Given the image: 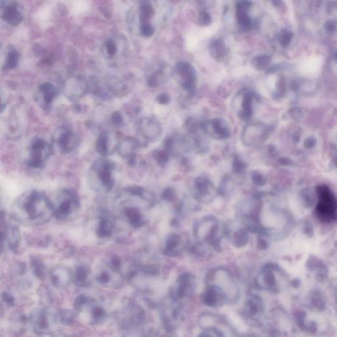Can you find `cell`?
I'll use <instances>...</instances> for the list:
<instances>
[{"mask_svg":"<svg viewBox=\"0 0 337 337\" xmlns=\"http://www.w3.org/2000/svg\"><path fill=\"white\" fill-rule=\"evenodd\" d=\"M21 209L29 220L36 221L48 214H54L53 205L43 193L30 192L21 200Z\"/></svg>","mask_w":337,"mask_h":337,"instance_id":"1","label":"cell"},{"mask_svg":"<svg viewBox=\"0 0 337 337\" xmlns=\"http://www.w3.org/2000/svg\"><path fill=\"white\" fill-rule=\"evenodd\" d=\"M317 203L315 214L321 222L331 224L337 221V200L335 194L328 186L319 185L316 189Z\"/></svg>","mask_w":337,"mask_h":337,"instance_id":"2","label":"cell"},{"mask_svg":"<svg viewBox=\"0 0 337 337\" xmlns=\"http://www.w3.org/2000/svg\"><path fill=\"white\" fill-rule=\"evenodd\" d=\"M220 222L215 217H204L195 224L194 234L199 243H207L215 250H220Z\"/></svg>","mask_w":337,"mask_h":337,"instance_id":"3","label":"cell"},{"mask_svg":"<svg viewBox=\"0 0 337 337\" xmlns=\"http://www.w3.org/2000/svg\"><path fill=\"white\" fill-rule=\"evenodd\" d=\"M206 283L218 286L225 294L228 302L237 301L239 297V289L232 276L225 269H212L207 274Z\"/></svg>","mask_w":337,"mask_h":337,"instance_id":"4","label":"cell"},{"mask_svg":"<svg viewBox=\"0 0 337 337\" xmlns=\"http://www.w3.org/2000/svg\"><path fill=\"white\" fill-rule=\"evenodd\" d=\"M283 273L278 265L268 263L261 269L257 275L255 283L260 289L278 293L281 287L280 276Z\"/></svg>","mask_w":337,"mask_h":337,"instance_id":"5","label":"cell"},{"mask_svg":"<svg viewBox=\"0 0 337 337\" xmlns=\"http://www.w3.org/2000/svg\"><path fill=\"white\" fill-rule=\"evenodd\" d=\"M198 322L204 330L200 336L224 337L226 331L232 333V328L225 319L212 313H202L199 315Z\"/></svg>","mask_w":337,"mask_h":337,"instance_id":"6","label":"cell"},{"mask_svg":"<svg viewBox=\"0 0 337 337\" xmlns=\"http://www.w3.org/2000/svg\"><path fill=\"white\" fill-rule=\"evenodd\" d=\"M52 154V148L45 140L37 139L32 141L29 147L27 164L34 169L45 166Z\"/></svg>","mask_w":337,"mask_h":337,"instance_id":"7","label":"cell"},{"mask_svg":"<svg viewBox=\"0 0 337 337\" xmlns=\"http://www.w3.org/2000/svg\"><path fill=\"white\" fill-rule=\"evenodd\" d=\"M196 278L189 273L181 274L170 290V298L179 302L193 295L196 290Z\"/></svg>","mask_w":337,"mask_h":337,"instance_id":"8","label":"cell"},{"mask_svg":"<svg viewBox=\"0 0 337 337\" xmlns=\"http://www.w3.org/2000/svg\"><path fill=\"white\" fill-rule=\"evenodd\" d=\"M78 206V201L74 195L65 191L61 195L57 206L54 208V214L59 220H65L71 216Z\"/></svg>","mask_w":337,"mask_h":337,"instance_id":"9","label":"cell"},{"mask_svg":"<svg viewBox=\"0 0 337 337\" xmlns=\"http://www.w3.org/2000/svg\"><path fill=\"white\" fill-rule=\"evenodd\" d=\"M201 300L204 305L211 308L221 307L228 302L224 292L212 284H206V288L201 295Z\"/></svg>","mask_w":337,"mask_h":337,"instance_id":"10","label":"cell"},{"mask_svg":"<svg viewBox=\"0 0 337 337\" xmlns=\"http://www.w3.org/2000/svg\"><path fill=\"white\" fill-rule=\"evenodd\" d=\"M57 96V88L51 83H44L38 86L36 90V102L42 109L48 110Z\"/></svg>","mask_w":337,"mask_h":337,"instance_id":"11","label":"cell"},{"mask_svg":"<svg viewBox=\"0 0 337 337\" xmlns=\"http://www.w3.org/2000/svg\"><path fill=\"white\" fill-rule=\"evenodd\" d=\"M265 311V304L261 298L255 294L248 296L244 307V313L248 318L258 321L264 315Z\"/></svg>","mask_w":337,"mask_h":337,"instance_id":"12","label":"cell"},{"mask_svg":"<svg viewBox=\"0 0 337 337\" xmlns=\"http://www.w3.org/2000/svg\"><path fill=\"white\" fill-rule=\"evenodd\" d=\"M195 191L196 199L200 202L210 203L216 197L214 185L207 178L199 177L196 180Z\"/></svg>","mask_w":337,"mask_h":337,"instance_id":"13","label":"cell"},{"mask_svg":"<svg viewBox=\"0 0 337 337\" xmlns=\"http://www.w3.org/2000/svg\"><path fill=\"white\" fill-rule=\"evenodd\" d=\"M204 130L209 136L216 140H224L228 138L230 135L227 123L220 118L209 121L204 125Z\"/></svg>","mask_w":337,"mask_h":337,"instance_id":"14","label":"cell"},{"mask_svg":"<svg viewBox=\"0 0 337 337\" xmlns=\"http://www.w3.org/2000/svg\"><path fill=\"white\" fill-rule=\"evenodd\" d=\"M253 96L249 91H242L237 94L238 114L242 119L249 120L253 116Z\"/></svg>","mask_w":337,"mask_h":337,"instance_id":"15","label":"cell"},{"mask_svg":"<svg viewBox=\"0 0 337 337\" xmlns=\"http://www.w3.org/2000/svg\"><path fill=\"white\" fill-rule=\"evenodd\" d=\"M266 129L260 124L248 125L243 133V140L246 145H253L264 138Z\"/></svg>","mask_w":337,"mask_h":337,"instance_id":"16","label":"cell"},{"mask_svg":"<svg viewBox=\"0 0 337 337\" xmlns=\"http://www.w3.org/2000/svg\"><path fill=\"white\" fill-rule=\"evenodd\" d=\"M251 3L247 0L239 1L237 3L236 9H237V17L240 28L242 31L247 32L252 28V19L249 17L248 12L251 7Z\"/></svg>","mask_w":337,"mask_h":337,"instance_id":"17","label":"cell"},{"mask_svg":"<svg viewBox=\"0 0 337 337\" xmlns=\"http://www.w3.org/2000/svg\"><path fill=\"white\" fill-rule=\"evenodd\" d=\"M2 19L12 26H17L22 22L23 16L19 10L17 2L9 1L5 3L3 6Z\"/></svg>","mask_w":337,"mask_h":337,"instance_id":"18","label":"cell"},{"mask_svg":"<svg viewBox=\"0 0 337 337\" xmlns=\"http://www.w3.org/2000/svg\"><path fill=\"white\" fill-rule=\"evenodd\" d=\"M54 140L60 150L64 152L71 150L74 146V137L66 129H57L54 134Z\"/></svg>","mask_w":337,"mask_h":337,"instance_id":"19","label":"cell"},{"mask_svg":"<svg viewBox=\"0 0 337 337\" xmlns=\"http://www.w3.org/2000/svg\"><path fill=\"white\" fill-rule=\"evenodd\" d=\"M32 323L35 332L45 334L50 332V321L47 311H37L32 316Z\"/></svg>","mask_w":337,"mask_h":337,"instance_id":"20","label":"cell"},{"mask_svg":"<svg viewBox=\"0 0 337 337\" xmlns=\"http://www.w3.org/2000/svg\"><path fill=\"white\" fill-rule=\"evenodd\" d=\"M72 276L68 268L59 266L52 271L51 280L52 283L56 286H65L70 282Z\"/></svg>","mask_w":337,"mask_h":337,"instance_id":"21","label":"cell"},{"mask_svg":"<svg viewBox=\"0 0 337 337\" xmlns=\"http://www.w3.org/2000/svg\"><path fill=\"white\" fill-rule=\"evenodd\" d=\"M178 70L183 77L186 88L192 90L197 83V75L193 66L187 63H181L178 66Z\"/></svg>","mask_w":337,"mask_h":337,"instance_id":"22","label":"cell"},{"mask_svg":"<svg viewBox=\"0 0 337 337\" xmlns=\"http://www.w3.org/2000/svg\"><path fill=\"white\" fill-rule=\"evenodd\" d=\"M182 239L177 234H171L166 239L164 253L168 256H177L181 251Z\"/></svg>","mask_w":337,"mask_h":337,"instance_id":"23","label":"cell"},{"mask_svg":"<svg viewBox=\"0 0 337 337\" xmlns=\"http://www.w3.org/2000/svg\"><path fill=\"white\" fill-rule=\"evenodd\" d=\"M124 214L129 221V224L135 228L141 227L145 224V218L138 208L127 207L124 210Z\"/></svg>","mask_w":337,"mask_h":337,"instance_id":"24","label":"cell"},{"mask_svg":"<svg viewBox=\"0 0 337 337\" xmlns=\"http://www.w3.org/2000/svg\"><path fill=\"white\" fill-rule=\"evenodd\" d=\"M75 283L81 287L87 286L91 283V274L90 270L86 267L79 266L73 275Z\"/></svg>","mask_w":337,"mask_h":337,"instance_id":"25","label":"cell"},{"mask_svg":"<svg viewBox=\"0 0 337 337\" xmlns=\"http://www.w3.org/2000/svg\"><path fill=\"white\" fill-rule=\"evenodd\" d=\"M308 268L316 273L317 278L319 281L324 280L327 274L326 265L316 257H311L307 263Z\"/></svg>","mask_w":337,"mask_h":337,"instance_id":"26","label":"cell"},{"mask_svg":"<svg viewBox=\"0 0 337 337\" xmlns=\"http://www.w3.org/2000/svg\"><path fill=\"white\" fill-rule=\"evenodd\" d=\"M211 56L218 61L224 59L227 54V49L225 44L221 40H215L211 42L210 46Z\"/></svg>","mask_w":337,"mask_h":337,"instance_id":"27","label":"cell"},{"mask_svg":"<svg viewBox=\"0 0 337 337\" xmlns=\"http://www.w3.org/2000/svg\"><path fill=\"white\" fill-rule=\"evenodd\" d=\"M230 241L236 248H243L249 243V235L247 230L243 228L234 230L230 234Z\"/></svg>","mask_w":337,"mask_h":337,"instance_id":"28","label":"cell"},{"mask_svg":"<svg viewBox=\"0 0 337 337\" xmlns=\"http://www.w3.org/2000/svg\"><path fill=\"white\" fill-rule=\"evenodd\" d=\"M309 306L313 310L323 311L326 306V299L321 292L314 290L309 296Z\"/></svg>","mask_w":337,"mask_h":337,"instance_id":"29","label":"cell"},{"mask_svg":"<svg viewBox=\"0 0 337 337\" xmlns=\"http://www.w3.org/2000/svg\"><path fill=\"white\" fill-rule=\"evenodd\" d=\"M113 224L107 217H102L98 223L97 228V235L100 238H106L111 236L113 230Z\"/></svg>","mask_w":337,"mask_h":337,"instance_id":"30","label":"cell"},{"mask_svg":"<svg viewBox=\"0 0 337 337\" xmlns=\"http://www.w3.org/2000/svg\"><path fill=\"white\" fill-rule=\"evenodd\" d=\"M90 317L92 323H99L105 320L107 317V313L103 308L100 306L95 305V302H93L90 308Z\"/></svg>","mask_w":337,"mask_h":337,"instance_id":"31","label":"cell"},{"mask_svg":"<svg viewBox=\"0 0 337 337\" xmlns=\"http://www.w3.org/2000/svg\"><path fill=\"white\" fill-rule=\"evenodd\" d=\"M252 65L255 69L258 71H263L266 69L272 62V58L267 54L255 56L252 59Z\"/></svg>","mask_w":337,"mask_h":337,"instance_id":"32","label":"cell"},{"mask_svg":"<svg viewBox=\"0 0 337 337\" xmlns=\"http://www.w3.org/2000/svg\"><path fill=\"white\" fill-rule=\"evenodd\" d=\"M19 53L17 50L13 49L7 54L5 63L3 65V71H9L14 69L18 65L19 61Z\"/></svg>","mask_w":337,"mask_h":337,"instance_id":"33","label":"cell"},{"mask_svg":"<svg viewBox=\"0 0 337 337\" xmlns=\"http://www.w3.org/2000/svg\"><path fill=\"white\" fill-rule=\"evenodd\" d=\"M300 198H301L302 204L307 208H310L315 204V194L309 189H305L301 191Z\"/></svg>","mask_w":337,"mask_h":337,"instance_id":"34","label":"cell"},{"mask_svg":"<svg viewBox=\"0 0 337 337\" xmlns=\"http://www.w3.org/2000/svg\"><path fill=\"white\" fill-rule=\"evenodd\" d=\"M9 247L11 250L17 249L20 241L21 234L19 228L15 226L11 227L8 233Z\"/></svg>","mask_w":337,"mask_h":337,"instance_id":"35","label":"cell"},{"mask_svg":"<svg viewBox=\"0 0 337 337\" xmlns=\"http://www.w3.org/2000/svg\"><path fill=\"white\" fill-rule=\"evenodd\" d=\"M154 15V10L152 6L149 4L143 5L140 8V20L142 24L148 23V21L152 18Z\"/></svg>","mask_w":337,"mask_h":337,"instance_id":"36","label":"cell"},{"mask_svg":"<svg viewBox=\"0 0 337 337\" xmlns=\"http://www.w3.org/2000/svg\"><path fill=\"white\" fill-rule=\"evenodd\" d=\"M292 37H293V34L291 31L284 28L281 31L280 36H279V42L282 47L286 48L290 45Z\"/></svg>","mask_w":337,"mask_h":337,"instance_id":"37","label":"cell"},{"mask_svg":"<svg viewBox=\"0 0 337 337\" xmlns=\"http://www.w3.org/2000/svg\"><path fill=\"white\" fill-rule=\"evenodd\" d=\"M57 318L62 324L69 325L74 321L75 315L70 310H62L58 313Z\"/></svg>","mask_w":337,"mask_h":337,"instance_id":"38","label":"cell"},{"mask_svg":"<svg viewBox=\"0 0 337 337\" xmlns=\"http://www.w3.org/2000/svg\"><path fill=\"white\" fill-rule=\"evenodd\" d=\"M33 272L38 278L44 279L46 276V268L42 261L35 259L32 261Z\"/></svg>","mask_w":337,"mask_h":337,"instance_id":"39","label":"cell"},{"mask_svg":"<svg viewBox=\"0 0 337 337\" xmlns=\"http://www.w3.org/2000/svg\"><path fill=\"white\" fill-rule=\"evenodd\" d=\"M232 185L231 183H230V180L228 177H225L223 179L222 181L221 182V185L220 188H219L218 193L220 195L224 196H226L230 191H231Z\"/></svg>","mask_w":337,"mask_h":337,"instance_id":"40","label":"cell"},{"mask_svg":"<svg viewBox=\"0 0 337 337\" xmlns=\"http://www.w3.org/2000/svg\"><path fill=\"white\" fill-rule=\"evenodd\" d=\"M252 181L255 185L263 187L267 183L266 179L264 176L259 171H254L252 173Z\"/></svg>","mask_w":337,"mask_h":337,"instance_id":"41","label":"cell"},{"mask_svg":"<svg viewBox=\"0 0 337 337\" xmlns=\"http://www.w3.org/2000/svg\"><path fill=\"white\" fill-rule=\"evenodd\" d=\"M154 32V27L152 25L149 24V23H145V24H142V27H141V33L144 36L146 37H150L153 35Z\"/></svg>","mask_w":337,"mask_h":337,"instance_id":"42","label":"cell"},{"mask_svg":"<svg viewBox=\"0 0 337 337\" xmlns=\"http://www.w3.org/2000/svg\"><path fill=\"white\" fill-rule=\"evenodd\" d=\"M211 21H212V19L208 13L203 11V12L199 13L198 15L199 25H202V26H207V25L210 24Z\"/></svg>","mask_w":337,"mask_h":337,"instance_id":"43","label":"cell"},{"mask_svg":"<svg viewBox=\"0 0 337 337\" xmlns=\"http://www.w3.org/2000/svg\"><path fill=\"white\" fill-rule=\"evenodd\" d=\"M233 168L234 171L240 173L244 171L245 168V163L241 160V159L239 156H236L233 161Z\"/></svg>","mask_w":337,"mask_h":337,"instance_id":"44","label":"cell"},{"mask_svg":"<svg viewBox=\"0 0 337 337\" xmlns=\"http://www.w3.org/2000/svg\"><path fill=\"white\" fill-rule=\"evenodd\" d=\"M110 281H111V276H110L109 273L108 272H102L100 274L98 275L97 277V281L101 284H106L109 283Z\"/></svg>","mask_w":337,"mask_h":337,"instance_id":"45","label":"cell"},{"mask_svg":"<svg viewBox=\"0 0 337 337\" xmlns=\"http://www.w3.org/2000/svg\"><path fill=\"white\" fill-rule=\"evenodd\" d=\"M324 28L326 32L332 34L336 30V22L335 21H328L325 23Z\"/></svg>","mask_w":337,"mask_h":337,"instance_id":"46","label":"cell"},{"mask_svg":"<svg viewBox=\"0 0 337 337\" xmlns=\"http://www.w3.org/2000/svg\"><path fill=\"white\" fill-rule=\"evenodd\" d=\"M110 265H111L112 268L115 271H119L121 267L122 261L119 257L114 256L112 258L110 261Z\"/></svg>","mask_w":337,"mask_h":337,"instance_id":"47","label":"cell"},{"mask_svg":"<svg viewBox=\"0 0 337 337\" xmlns=\"http://www.w3.org/2000/svg\"><path fill=\"white\" fill-rule=\"evenodd\" d=\"M2 298L3 301L7 304L9 307H13L15 305V299L11 294L7 293V292H4L2 295Z\"/></svg>","mask_w":337,"mask_h":337,"instance_id":"48","label":"cell"},{"mask_svg":"<svg viewBox=\"0 0 337 337\" xmlns=\"http://www.w3.org/2000/svg\"><path fill=\"white\" fill-rule=\"evenodd\" d=\"M316 142V139H315L314 137H309V138L306 139L304 145H305V148L311 149L315 146Z\"/></svg>","mask_w":337,"mask_h":337,"instance_id":"49","label":"cell"},{"mask_svg":"<svg viewBox=\"0 0 337 337\" xmlns=\"http://www.w3.org/2000/svg\"><path fill=\"white\" fill-rule=\"evenodd\" d=\"M106 47H107L108 52L110 55L113 56L117 52V46H116L115 44L112 40H109L107 42Z\"/></svg>","mask_w":337,"mask_h":337,"instance_id":"50","label":"cell"},{"mask_svg":"<svg viewBox=\"0 0 337 337\" xmlns=\"http://www.w3.org/2000/svg\"><path fill=\"white\" fill-rule=\"evenodd\" d=\"M265 235L266 234H264V236L259 238V239L257 241V247H258L259 249L265 250L268 247V241H267L266 238L265 237Z\"/></svg>","mask_w":337,"mask_h":337,"instance_id":"51","label":"cell"},{"mask_svg":"<svg viewBox=\"0 0 337 337\" xmlns=\"http://www.w3.org/2000/svg\"><path fill=\"white\" fill-rule=\"evenodd\" d=\"M290 115L292 116L294 119H298L302 117V110L298 108H291L289 110Z\"/></svg>","mask_w":337,"mask_h":337,"instance_id":"52","label":"cell"},{"mask_svg":"<svg viewBox=\"0 0 337 337\" xmlns=\"http://www.w3.org/2000/svg\"><path fill=\"white\" fill-rule=\"evenodd\" d=\"M5 237H6V232L0 230V255L3 251V245H4L3 242L5 240Z\"/></svg>","mask_w":337,"mask_h":337,"instance_id":"53","label":"cell"},{"mask_svg":"<svg viewBox=\"0 0 337 337\" xmlns=\"http://www.w3.org/2000/svg\"><path fill=\"white\" fill-rule=\"evenodd\" d=\"M280 164L282 165V166H292V161L291 160H290V159L286 158H281L280 160Z\"/></svg>","mask_w":337,"mask_h":337,"instance_id":"54","label":"cell"},{"mask_svg":"<svg viewBox=\"0 0 337 337\" xmlns=\"http://www.w3.org/2000/svg\"><path fill=\"white\" fill-rule=\"evenodd\" d=\"M5 103L4 101H3L2 97L1 96V94H0V113H1L3 111V110L5 109Z\"/></svg>","mask_w":337,"mask_h":337,"instance_id":"55","label":"cell"},{"mask_svg":"<svg viewBox=\"0 0 337 337\" xmlns=\"http://www.w3.org/2000/svg\"><path fill=\"white\" fill-rule=\"evenodd\" d=\"M269 1H270L271 3L276 7L280 6L282 2V0H269Z\"/></svg>","mask_w":337,"mask_h":337,"instance_id":"56","label":"cell"},{"mask_svg":"<svg viewBox=\"0 0 337 337\" xmlns=\"http://www.w3.org/2000/svg\"><path fill=\"white\" fill-rule=\"evenodd\" d=\"M2 312H3L2 309H1V307H0V316H1V315H2Z\"/></svg>","mask_w":337,"mask_h":337,"instance_id":"57","label":"cell"}]
</instances>
